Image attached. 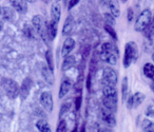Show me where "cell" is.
I'll list each match as a JSON object with an SVG mask.
<instances>
[{"mask_svg": "<svg viewBox=\"0 0 154 132\" xmlns=\"http://www.w3.org/2000/svg\"><path fill=\"white\" fill-rule=\"evenodd\" d=\"M118 56H119V51L115 45L111 42H105L101 45L100 53H99V57L101 60L114 66L117 62Z\"/></svg>", "mask_w": 154, "mask_h": 132, "instance_id": "cell-1", "label": "cell"}, {"mask_svg": "<svg viewBox=\"0 0 154 132\" xmlns=\"http://www.w3.org/2000/svg\"><path fill=\"white\" fill-rule=\"evenodd\" d=\"M137 56H138V49L136 43L134 41H129L125 47L124 60H122L125 68H129L131 64L137 59Z\"/></svg>", "mask_w": 154, "mask_h": 132, "instance_id": "cell-2", "label": "cell"}, {"mask_svg": "<svg viewBox=\"0 0 154 132\" xmlns=\"http://www.w3.org/2000/svg\"><path fill=\"white\" fill-rule=\"evenodd\" d=\"M1 87L5 90V94L8 95V97L11 98V99H14L18 96L19 94V86L16 83L15 80L11 78H2L1 80Z\"/></svg>", "mask_w": 154, "mask_h": 132, "instance_id": "cell-3", "label": "cell"}, {"mask_svg": "<svg viewBox=\"0 0 154 132\" xmlns=\"http://www.w3.org/2000/svg\"><path fill=\"white\" fill-rule=\"evenodd\" d=\"M152 20V13L149 9H146L139 14L134 24V29L136 32H143L145 29L149 26Z\"/></svg>", "mask_w": 154, "mask_h": 132, "instance_id": "cell-4", "label": "cell"}, {"mask_svg": "<svg viewBox=\"0 0 154 132\" xmlns=\"http://www.w3.org/2000/svg\"><path fill=\"white\" fill-rule=\"evenodd\" d=\"M32 24L36 33L43 39L45 41L48 40L47 36V21L41 15H35L32 19Z\"/></svg>", "mask_w": 154, "mask_h": 132, "instance_id": "cell-5", "label": "cell"}, {"mask_svg": "<svg viewBox=\"0 0 154 132\" xmlns=\"http://www.w3.org/2000/svg\"><path fill=\"white\" fill-rule=\"evenodd\" d=\"M117 73L114 69L107 67V68L103 69V81L105 85H110V86H116L117 83Z\"/></svg>", "mask_w": 154, "mask_h": 132, "instance_id": "cell-6", "label": "cell"}, {"mask_svg": "<svg viewBox=\"0 0 154 132\" xmlns=\"http://www.w3.org/2000/svg\"><path fill=\"white\" fill-rule=\"evenodd\" d=\"M40 104L42 106V108L48 112H52L54 107V102H53V96L52 93L49 91H45L41 93L40 95Z\"/></svg>", "mask_w": 154, "mask_h": 132, "instance_id": "cell-7", "label": "cell"}, {"mask_svg": "<svg viewBox=\"0 0 154 132\" xmlns=\"http://www.w3.org/2000/svg\"><path fill=\"white\" fill-rule=\"evenodd\" d=\"M145 98H146L145 94L141 93V92H136V93H134L133 95H131L128 98V100H127V107L129 109L137 108V107L143 104Z\"/></svg>", "mask_w": 154, "mask_h": 132, "instance_id": "cell-8", "label": "cell"}, {"mask_svg": "<svg viewBox=\"0 0 154 132\" xmlns=\"http://www.w3.org/2000/svg\"><path fill=\"white\" fill-rule=\"evenodd\" d=\"M100 116L103 123L107 126H109V127H114V126L116 125V119H115V116H114V113L112 112V111L108 110L105 107L101 108Z\"/></svg>", "mask_w": 154, "mask_h": 132, "instance_id": "cell-9", "label": "cell"}, {"mask_svg": "<svg viewBox=\"0 0 154 132\" xmlns=\"http://www.w3.org/2000/svg\"><path fill=\"white\" fill-rule=\"evenodd\" d=\"M117 102H118L117 96H103V107L107 108L108 110L112 111L113 113H115L117 111Z\"/></svg>", "mask_w": 154, "mask_h": 132, "instance_id": "cell-10", "label": "cell"}, {"mask_svg": "<svg viewBox=\"0 0 154 132\" xmlns=\"http://www.w3.org/2000/svg\"><path fill=\"white\" fill-rule=\"evenodd\" d=\"M11 5L19 14H26L28 12V1L26 0H10Z\"/></svg>", "mask_w": 154, "mask_h": 132, "instance_id": "cell-11", "label": "cell"}, {"mask_svg": "<svg viewBox=\"0 0 154 132\" xmlns=\"http://www.w3.org/2000/svg\"><path fill=\"white\" fill-rule=\"evenodd\" d=\"M32 86H33V81L30 77L24 78L23 83H22L21 87H20V90H19V94H20V96H21L22 99H26V98L28 97Z\"/></svg>", "mask_w": 154, "mask_h": 132, "instance_id": "cell-12", "label": "cell"}, {"mask_svg": "<svg viewBox=\"0 0 154 132\" xmlns=\"http://www.w3.org/2000/svg\"><path fill=\"white\" fill-rule=\"evenodd\" d=\"M72 85H73V83L70 78H64L63 80L61 81L60 88H59V93H58V97H59L60 99L63 98L64 96L69 93V91H70L71 88H72Z\"/></svg>", "mask_w": 154, "mask_h": 132, "instance_id": "cell-13", "label": "cell"}, {"mask_svg": "<svg viewBox=\"0 0 154 132\" xmlns=\"http://www.w3.org/2000/svg\"><path fill=\"white\" fill-rule=\"evenodd\" d=\"M75 47V40L71 37H68V38L64 40L63 45H62V48H61V55L63 57L68 56L69 54L72 52V50L74 49Z\"/></svg>", "mask_w": 154, "mask_h": 132, "instance_id": "cell-14", "label": "cell"}, {"mask_svg": "<svg viewBox=\"0 0 154 132\" xmlns=\"http://www.w3.org/2000/svg\"><path fill=\"white\" fill-rule=\"evenodd\" d=\"M41 75L43 76L45 80L47 81L48 83L50 85H53L55 79H54V74H53V71H51L48 67V64H41Z\"/></svg>", "mask_w": 154, "mask_h": 132, "instance_id": "cell-15", "label": "cell"}, {"mask_svg": "<svg viewBox=\"0 0 154 132\" xmlns=\"http://www.w3.org/2000/svg\"><path fill=\"white\" fill-rule=\"evenodd\" d=\"M57 26L58 24L50 20L49 22H47V36H48V40L53 41L56 37L57 34Z\"/></svg>", "mask_w": 154, "mask_h": 132, "instance_id": "cell-16", "label": "cell"}, {"mask_svg": "<svg viewBox=\"0 0 154 132\" xmlns=\"http://www.w3.org/2000/svg\"><path fill=\"white\" fill-rule=\"evenodd\" d=\"M75 26V21H74V18H73L72 15H69L66 17V21H64L63 24V28H62V35L63 36H68L72 33L73 29H74Z\"/></svg>", "mask_w": 154, "mask_h": 132, "instance_id": "cell-17", "label": "cell"}, {"mask_svg": "<svg viewBox=\"0 0 154 132\" xmlns=\"http://www.w3.org/2000/svg\"><path fill=\"white\" fill-rule=\"evenodd\" d=\"M60 16H61V8L59 3L56 1L51 7V20L58 24L60 20Z\"/></svg>", "mask_w": 154, "mask_h": 132, "instance_id": "cell-18", "label": "cell"}, {"mask_svg": "<svg viewBox=\"0 0 154 132\" xmlns=\"http://www.w3.org/2000/svg\"><path fill=\"white\" fill-rule=\"evenodd\" d=\"M108 8L109 11L114 17H118L120 15V9L117 0H108Z\"/></svg>", "mask_w": 154, "mask_h": 132, "instance_id": "cell-19", "label": "cell"}, {"mask_svg": "<svg viewBox=\"0 0 154 132\" xmlns=\"http://www.w3.org/2000/svg\"><path fill=\"white\" fill-rule=\"evenodd\" d=\"M1 16L5 20H8V21H14L16 18V15H15V12L11 9V8H8V7H5L1 9Z\"/></svg>", "mask_w": 154, "mask_h": 132, "instance_id": "cell-20", "label": "cell"}, {"mask_svg": "<svg viewBox=\"0 0 154 132\" xmlns=\"http://www.w3.org/2000/svg\"><path fill=\"white\" fill-rule=\"evenodd\" d=\"M76 64V59H75L74 56H71V55H68L64 57V60L62 62V66H61V70L62 71H68L70 70L71 68Z\"/></svg>", "mask_w": 154, "mask_h": 132, "instance_id": "cell-21", "label": "cell"}, {"mask_svg": "<svg viewBox=\"0 0 154 132\" xmlns=\"http://www.w3.org/2000/svg\"><path fill=\"white\" fill-rule=\"evenodd\" d=\"M143 74L147 78H150V79H153L154 78V64H150V62H147L143 66Z\"/></svg>", "mask_w": 154, "mask_h": 132, "instance_id": "cell-22", "label": "cell"}, {"mask_svg": "<svg viewBox=\"0 0 154 132\" xmlns=\"http://www.w3.org/2000/svg\"><path fill=\"white\" fill-rule=\"evenodd\" d=\"M36 127L39 131L42 132H51V127H50L49 123L45 119H39L36 123Z\"/></svg>", "mask_w": 154, "mask_h": 132, "instance_id": "cell-23", "label": "cell"}, {"mask_svg": "<svg viewBox=\"0 0 154 132\" xmlns=\"http://www.w3.org/2000/svg\"><path fill=\"white\" fill-rule=\"evenodd\" d=\"M143 35H145L146 38H149V39L154 36V17L152 18V20L149 24V26L145 29V31H143Z\"/></svg>", "mask_w": 154, "mask_h": 132, "instance_id": "cell-24", "label": "cell"}, {"mask_svg": "<svg viewBox=\"0 0 154 132\" xmlns=\"http://www.w3.org/2000/svg\"><path fill=\"white\" fill-rule=\"evenodd\" d=\"M35 29H34V27H32V26H30V24H26L24 26V28H23V34L26 35L28 38H30V39H34L35 38Z\"/></svg>", "mask_w": 154, "mask_h": 132, "instance_id": "cell-25", "label": "cell"}, {"mask_svg": "<svg viewBox=\"0 0 154 132\" xmlns=\"http://www.w3.org/2000/svg\"><path fill=\"white\" fill-rule=\"evenodd\" d=\"M45 59H47V64L49 69L54 72V60H53V53L51 50H48L45 53Z\"/></svg>", "mask_w": 154, "mask_h": 132, "instance_id": "cell-26", "label": "cell"}, {"mask_svg": "<svg viewBox=\"0 0 154 132\" xmlns=\"http://www.w3.org/2000/svg\"><path fill=\"white\" fill-rule=\"evenodd\" d=\"M122 100L127 99L128 96V77H124L122 83Z\"/></svg>", "mask_w": 154, "mask_h": 132, "instance_id": "cell-27", "label": "cell"}, {"mask_svg": "<svg viewBox=\"0 0 154 132\" xmlns=\"http://www.w3.org/2000/svg\"><path fill=\"white\" fill-rule=\"evenodd\" d=\"M105 30H106V32H107L108 34H109L110 36L114 39V40H117V34H116V32H115V30L113 29V27L110 26V24H105Z\"/></svg>", "mask_w": 154, "mask_h": 132, "instance_id": "cell-28", "label": "cell"}, {"mask_svg": "<svg viewBox=\"0 0 154 132\" xmlns=\"http://www.w3.org/2000/svg\"><path fill=\"white\" fill-rule=\"evenodd\" d=\"M70 108H71V104H70V102H64V104L62 105L61 108H60V112H59V117H60V118H62V116L69 112Z\"/></svg>", "mask_w": 154, "mask_h": 132, "instance_id": "cell-29", "label": "cell"}, {"mask_svg": "<svg viewBox=\"0 0 154 132\" xmlns=\"http://www.w3.org/2000/svg\"><path fill=\"white\" fill-rule=\"evenodd\" d=\"M103 17H105V21L107 24H110V26H113L114 24H115V19H114V16L112 15L111 13H106L105 15H103Z\"/></svg>", "mask_w": 154, "mask_h": 132, "instance_id": "cell-30", "label": "cell"}, {"mask_svg": "<svg viewBox=\"0 0 154 132\" xmlns=\"http://www.w3.org/2000/svg\"><path fill=\"white\" fill-rule=\"evenodd\" d=\"M66 129H68V127H66V121H64V119L60 118L59 124H58L57 128H56V131H57V132H62V131H66Z\"/></svg>", "mask_w": 154, "mask_h": 132, "instance_id": "cell-31", "label": "cell"}, {"mask_svg": "<svg viewBox=\"0 0 154 132\" xmlns=\"http://www.w3.org/2000/svg\"><path fill=\"white\" fill-rule=\"evenodd\" d=\"M133 18H134V12H133V10L131 8H129L128 11H127V19H128L129 22H131L133 20Z\"/></svg>", "mask_w": 154, "mask_h": 132, "instance_id": "cell-32", "label": "cell"}, {"mask_svg": "<svg viewBox=\"0 0 154 132\" xmlns=\"http://www.w3.org/2000/svg\"><path fill=\"white\" fill-rule=\"evenodd\" d=\"M80 0H70L68 3V10H71L73 9V8L75 7L76 5H78V2H79Z\"/></svg>", "mask_w": 154, "mask_h": 132, "instance_id": "cell-33", "label": "cell"}, {"mask_svg": "<svg viewBox=\"0 0 154 132\" xmlns=\"http://www.w3.org/2000/svg\"><path fill=\"white\" fill-rule=\"evenodd\" d=\"M80 106H82V96H78L75 99V108H76L77 111L80 109Z\"/></svg>", "mask_w": 154, "mask_h": 132, "instance_id": "cell-34", "label": "cell"}, {"mask_svg": "<svg viewBox=\"0 0 154 132\" xmlns=\"http://www.w3.org/2000/svg\"><path fill=\"white\" fill-rule=\"evenodd\" d=\"M146 115L150 117H154V109L152 107H149V108L146 110Z\"/></svg>", "mask_w": 154, "mask_h": 132, "instance_id": "cell-35", "label": "cell"}, {"mask_svg": "<svg viewBox=\"0 0 154 132\" xmlns=\"http://www.w3.org/2000/svg\"><path fill=\"white\" fill-rule=\"evenodd\" d=\"M87 88H88V90H90V88H91V74L88 76V80H87Z\"/></svg>", "mask_w": 154, "mask_h": 132, "instance_id": "cell-36", "label": "cell"}, {"mask_svg": "<svg viewBox=\"0 0 154 132\" xmlns=\"http://www.w3.org/2000/svg\"><path fill=\"white\" fill-rule=\"evenodd\" d=\"M2 28H3V20L0 19V31L2 30Z\"/></svg>", "mask_w": 154, "mask_h": 132, "instance_id": "cell-37", "label": "cell"}, {"mask_svg": "<svg viewBox=\"0 0 154 132\" xmlns=\"http://www.w3.org/2000/svg\"><path fill=\"white\" fill-rule=\"evenodd\" d=\"M151 89H152V91L154 92V78H153V81H152V83H151Z\"/></svg>", "mask_w": 154, "mask_h": 132, "instance_id": "cell-38", "label": "cell"}, {"mask_svg": "<svg viewBox=\"0 0 154 132\" xmlns=\"http://www.w3.org/2000/svg\"><path fill=\"white\" fill-rule=\"evenodd\" d=\"M28 2H31V3H34V2H36L37 0H26Z\"/></svg>", "mask_w": 154, "mask_h": 132, "instance_id": "cell-39", "label": "cell"}, {"mask_svg": "<svg viewBox=\"0 0 154 132\" xmlns=\"http://www.w3.org/2000/svg\"><path fill=\"white\" fill-rule=\"evenodd\" d=\"M42 1H43L45 3H49V2H50V0H42Z\"/></svg>", "mask_w": 154, "mask_h": 132, "instance_id": "cell-40", "label": "cell"}, {"mask_svg": "<svg viewBox=\"0 0 154 132\" xmlns=\"http://www.w3.org/2000/svg\"><path fill=\"white\" fill-rule=\"evenodd\" d=\"M152 60H153V62H154V52H153V54H152Z\"/></svg>", "mask_w": 154, "mask_h": 132, "instance_id": "cell-41", "label": "cell"}, {"mask_svg": "<svg viewBox=\"0 0 154 132\" xmlns=\"http://www.w3.org/2000/svg\"><path fill=\"white\" fill-rule=\"evenodd\" d=\"M122 2H127V1H128V0H122Z\"/></svg>", "mask_w": 154, "mask_h": 132, "instance_id": "cell-42", "label": "cell"}, {"mask_svg": "<svg viewBox=\"0 0 154 132\" xmlns=\"http://www.w3.org/2000/svg\"><path fill=\"white\" fill-rule=\"evenodd\" d=\"M1 9H2V8L0 7V15H1Z\"/></svg>", "mask_w": 154, "mask_h": 132, "instance_id": "cell-43", "label": "cell"}, {"mask_svg": "<svg viewBox=\"0 0 154 132\" xmlns=\"http://www.w3.org/2000/svg\"><path fill=\"white\" fill-rule=\"evenodd\" d=\"M55 1H57V2H58V1H59V0H55Z\"/></svg>", "mask_w": 154, "mask_h": 132, "instance_id": "cell-44", "label": "cell"}]
</instances>
